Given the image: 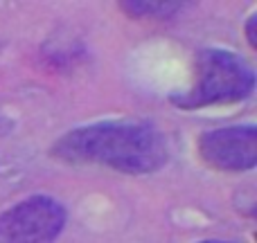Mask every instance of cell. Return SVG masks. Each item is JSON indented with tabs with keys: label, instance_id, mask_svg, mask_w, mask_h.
Segmentation results:
<instances>
[{
	"label": "cell",
	"instance_id": "1",
	"mask_svg": "<svg viewBox=\"0 0 257 243\" xmlns=\"http://www.w3.org/2000/svg\"><path fill=\"white\" fill-rule=\"evenodd\" d=\"M50 153L68 164H99L145 176L167 164L169 146L151 122L108 120L68 131L54 142Z\"/></svg>",
	"mask_w": 257,
	"mask_h": 243
},
{
	"label": "cell",
	"instance_id": "2",
	"mask_svg": "<svg viewBox=\"0 0 257 243\" xmlns=\"http://www.w3.org/2000/svg\"><path fill=\"white\" fill-rule=\"evenodd\" d=\"M253 90L255 70L239 54L221 48H203L196 52L192 88L172 95V104L181 111H199L205 106L244 102Z\"/></svg>",
	"mask_w": 257,
	"mask_h": 243
},
{
	"label": "cell",
	"instance_id": "3",
	"mask_svg": "<svg viewBox=\"0 0 257 243\" xmlns=\"http://www.w3.org/2000/svg\"><path fill=\"white\" fill-rule=\"evenodd\" d=\"M68 212L48 194H32L0 212V243H54L61 236Z\"/></svg>",
	"mask_w": 257,
	"mask_h": 243
},
{
	"label": "cell",
	"instance_id": "4",
	"mask_svg": "<svg viewBox=\"0 0 257 243\" xmlns=\"http://www.w3.org/2000/svg\"><path fill=\"white\" fill-rule=\"evenodd\" d=\"M199 155L217 171H250L257 164V126L235 124L205 131L199 137Z\"/></svg>",
	"mask_w": 257,
	"mask_h": 243
},
{
	"label": "cell",
	"instance_id": "5",
	"mask_svg": "<svg viewBox=\"0 0 257 243\" xmlns=\"http://www.w3.org/2000/svg\"><path fill=\"white\" fill-rule=\"evenodd\" d=\"M133 18H167L178 9H185V3H120Z\"/></svg>",
	"mask_w": 257,
	"mask_h": 243
},
{
	"label": "cell",
	"instance_id": "6",
	"mask_svg": "<svg viewBox=\"0 0 257 243\" xmlns=\"http://www.w3.org/2000/svg\"><path fill=\"white\" fill-rule=\"evenodd\" d=\"M255 25H257V14H250L248 21H246V39H248L250 48H257V34H255Z\"/></svg>",
	"mask_w": 257,
	"mask_h": 243
},
{
	"label": "cell",
	"instance_id": "7",
	"mask_svg": "<svg viewBox=\"0 0 257 243\" xmlns=\"http://www.w3.org/2000/svg\"><path fill=\"white\" fill-rule=\"evenodd\" d=\"M199 243H230V241H217V239H210V241H199Z\"/></svg>",
	"mask_w": 257,
	"mask_h": 243
}]
</instances>
